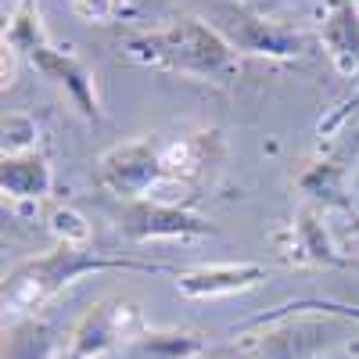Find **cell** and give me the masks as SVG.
Returning a JSON list of instances; mask_svg holds the SVG:
<instances>
[{"mask_svg": "<svg viewBox=\"0 0 359 359\" xmlns=\"http://www.w3.org/2000/svg\"><path fill=\"white\" fill-rule=\"evenodd\" d=\"M123 50L137 65L172 72V76H191L201 83H230L241 69L237 47L226 40L223 29L194 15H180L165 25L130 33L123 40Z\"/></svg>", "mask_w": 359, "mask_h": 359, "instance_id": "cell-1", "label": "cell"}, {"mask_svg": "<svg viewBox=\"0 0 359 359\" xmlns=\"http://www.w3.org/2000/svg\"><path fill=\"white\" fill-rule=\"evenodd\" d=\"M111 269H137V273H162V262H144L126 255H101L76 245H54L47 255L15 266L4 277V309L11 316H33L50 298H57L69 284L90 273H111Z\"/></svg>", "mask_w": 359, "mask_h": 359, "instance_id": "cell-2", "label": "cell"}, {"mask_svg": "<svg viewBox=\"0 0 359 359\" xmlns=\"http://www.w3.org/2000/svg\"><path fill=\"white\" fill-rule=\"evenodd\" d=\"M4 47L15 50L18 57H25V62L33 65L40 76H47L50 83L62 86L83 118H94V123H101V118H104L94 72H90L76 54H69V50L50 43V36H47V29L40 22V11H36L33 0H18V8L11 11L8 29H4Z\"/></svg>", "mask_w": 359, "mask_h": 359, "instance_id": "cell-3", "label": "cell"}, {"mask_svg": "<svg viewBox=\"0 0 359 359\" xmlns=\"http://www.w3.org/2000/svg\"><path fill=\"white\" fill-rule=\"evenodd\" d=\"M252 323H273L262 334H252L245 341V359H316L323 352H331L345 338L341 316L331 313H284L269 320H252Z\"/></svg>", "mask_w": 359, "mask_h": 359, "instance_id": "cell-4", "label": "cell"}, {"mask_svg": "<svg viewBox=\"0 0 359 359\" xmlns=\"http://www.w3.org/2000/svg\"><path fill=\"white\" fill-rule=\"evenodd\" d=\"M97 180L101 187L123 201H140L151 198L165 184V165H162V144L151 137L115 144L97 162Z\"/></svg>", "mask_w": 359, "mask_h": 359, "instance_id": "cell-5", "label": "cell"}, {"mask_svg": "<svg viewBox=\"0 0 359 359\" xmlns=\"http://www.w3.org/2000/svg\"><path fill=\"white\" fill-rule=\"evenodd\" d=\"M144 327V316L133 302H123V298H101L94 302L79 323L72 327V341L65 359H104L115 355L130 338H137Z\"/></svg>", "mask_w": 359, "mask_h": 359, "instance_id": "cell-6", "label": "cell"}, {"mask_svg": "<svg viewBox=\"0 0 359 359\" xmlns=\"http://www.w3.org/2000/svg\"><path fill=\"white\" fill-rule=\"evenodd\" d=\"M118 226H123L130 241H191V237L212 233V223L194 216L187 205H172L158 198L126 201Z\"/></svg>", "mask_w": 359, "mask_h": 359, "instance_id": "cell-7", "label": "cell"}, {"mask_svg": "<svg viewBox=\"0 0 359 359\" xmlns=\"http://www.w3.org/2000/svg\"><path fill=\"white\" fill-rule=\"evenodd\" d=\"M226 162V140L223 130H198V133H184L169 144H162V165L165 176L176 184L191 187L194 194L212 184Z\"/></svg>", "mask_w": 359, "mask_h": 359, "instance_id": "cell-8", "label": "cell"}, {"mask_svg": "<svg viewBox=\"0 0 359 359\" xmlns=\"http://www.w3.org/2000/svg\"><path fill=\"white\" fill-rule=\"evenodd\" d=\"M266 280V266L259 262H208L176 273V291L184 298H226L252 291Z\"/></svg>", "mask_w": 359, "mask_h": 359, "instance_id": "cell-9", "label": "cell"}, {"mask_svg": "<svg viewBox=\"0 0 359 359\" xmlns=\"http://www.w3.org/2000/svg\"><path fill=\"white\" fill-rule=\"evenodd\" d=\"M277 245L287 262L294 266H348V259L334 248L331 233H327L323 219L316 208H302L277 237Z\"/></svg>", "mask_w": 359, "mask_h": 359, "instance_id": "cell-10", "label": "cell"}, {"mask_svg": "<svg viewBox=\"0 0 359 359\" xmlns=\"http://www.w3.org/2000/svg\"><path fill=\"white\" fill-rule=\"evenodd\" d=\"M320 43L334 72L359 76V4L355 0H327L320 15Z\"/></svg>", "mask_w": 359, "mask_h": 359, "instance_id": "cell-11", "label": "cell"}, {"mask_svg": "<svg viewBox=\"0 0 359 359\" xmlns=\"http://www.w3.org/2000/svg\"><path fill=\"white\" fill-rule=\"evenodd\" d=\"M0 187H4V198H11V201H43L54 191V169L43 151L4 155Z\"/></svg>", "mask_w": 359, "mask_h": 359, "instance_id": "cell-12", "label": "cell"}, {"mask_svg": "<svg viewBox=\"0 0 359 359\" xmlns=\"http://www.w3.org/2000/svg\"><path fill=\"white\" fill-rule=\"evenodd\" d=\"M205 352V334L198 331H140L130 338L123 348L115 352V359H198Z\"/></svg>", "mask_w": 359, "mask_h": 359, "instance_id": "cell-13", "label": "cell"}, {"mask_svg": "<svg viewBox=\"0 0 359 359\" xmlns=\"http://www.w3.org/2000/svg\"><path fill=\"white\" fill-rule=\"evenodd\" d=\"M226 40L237 50L269 54V57H298L302 54V40L298 36H287L273 22H262V18H252V15H233V33Z\"/></svg>", "mask_w": 359, "mask_h": 359, "instance_id": "cell-14", "label": "cell"}, {"mask_svg": "<svg viewBox=\"0 0 359 359\" xmlns=\"http://www.w3.org/2000/svg\"><path fill=\"white\" fill-rule=\"evenodd\" d=\"M345 184H348V158H341V155L313 162L298 176V191L302 194H309L313 201H323V205H341V208L348 205Z\"/></svg>", "mask_w": 359, "mask_h": 359, "instance_id": "cell-15", "label": "cell"}, {"mask_svg": "<svg viewBox=\"0 0 359 359\" xmlns=\"http://www.w3.org/2000/svg\"><path fill=\"white\" fill-rule=\"evenodd\" d=\"M4 359H54V334L36 316H25L11 327L4 341Z\"/></svg>", "mask_w": 359, "mask_h": 359, "instance_id": "cell-16", "label": "cell"}, {"mask_svg": "<svg viewBox=\"0 0 359 359\" xmlns=\"http://www.w3.org/2000/svg\"><path fill=\"white\" fill-rule=\"evenodd\" d=\"M47 226H50V233L57 237V245L90 248V223H86V216L79 212V208H72V205H57V208H50Z\"/></svg>", "mask_w": 359, "mask_h": 359, "instance_id": "cell-17", "label": "cell"}, {"mask_svg": "<svg viewBox=\"0 0 359 359\" xmlns=\"http://www.w3.org/2000/svg\"><path fill=\"white\" fill-rule=\"evenodd\" d=\"M40 140V123L25 111H8L4 115V155H25L36 151Z\"/></svg>", "mask_w": 359, "mask_h": 359, "instance_id": "cell-18", "label": "cell"}, {"mask_svg": "<svg viewBox=\"0 0 359 359\" xmlns=\"http://www.w3.org/2000/svg\"><path fill=\"white\" fill-rule=\"evenodd\" d=\"M284 313H331V316H341V320H352V323H359V306L331 302V298H302V302H287V306H280L277 313H266V316H259V320H269V316H284Z\"/></svg>", "mask_w": 359, "mask_h": 359, "instance_id": "cell-19", "label": "cell"}, {"mask_svg": "<svg viewBox=\"0 0 359 359\" xmlns=\"http://www.w3.org/2000/svg\"><path fill=\"white\" fill-rule=\"evenodd\" d=\"M118 8V0H72V11L83 18V22H108Z\"/></svg>", "mask_w": 359, "mask_h": 359, "instance_id": "cell-20", "label": "cell"}]
</instances>
